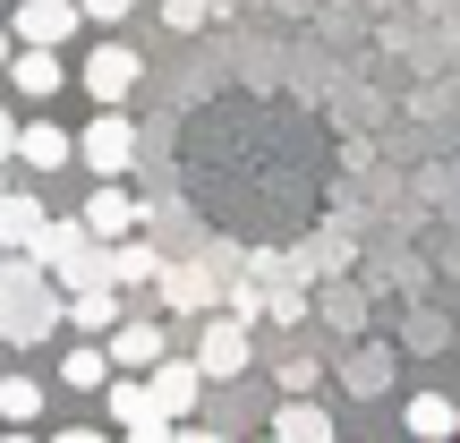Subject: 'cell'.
<instances>
[{"label": "cell", "mask_w": 460, "mask_h": 443, "mask_svg": "<svg viewBox=\"0 0 460 443\" xmlns=\"http://www.w3.org/2000/svg\"><path fill=\"white\" fill-rule=\"evenodd\" d=\"M77 17H85V26H102V34H119L137 17V0H77Z\"/></svg>", "instance_id": "obj_20"}, {"label": "cell", "mask_w": 460, "mask_h": 443, "mask_svg": "<svg viewBox=\"0 0 460 443\" xmlns=\"http://www.w3.org/2000/svg\"><path fill=\"white\" fill-rule=\"evenodd\" d=\"M77 163L94 171V180H128V163H137V120H128V102H94V120L77 128Z\"/></svg>", "instance_id": "obj_2"}, {"label": "cell", "mask_w": 460, "mask_h": 443, "mask_svg": "<svg viewBox=\"0 0 460 443\" xmlns=\"http://www.w3.org/2000/svg\"><path fill=\"white\" fill-rule=\"evenodd\" d=\"M401 427H410L418 443H452L460 435V401L452 393H410L401 401Z\"/></svg>", "instance_id": "obj_12"}, {"label": "cell", "mask_w": 460, "mask_h": 443, "mask_svg": "<svg viewBox=\"0 0 460 443\" xmlns=\"http://www.w3.org/2000/svg\"><path fill=\"white\" fill-rule=\"evenodd\" d=\"M119 315H128V307H119V281H85V290H68V332H94V341H102Z\"/></svg>", "instance_id": "obj_13"}, {"label": "cell", "mask_w": 460, "mask_h": 443, "mask_svg": "<svg viewBox=\"0 0 460 443\" xmlns=\"http://www.w3.org/2000/svg\"><path fill=\"white\" fill-rule=\"evenodd\" d=\"M102 256H111V281H119V290H154V273H163V256H154L137 230H128V239H102Z\"/></svg>", "instance_id": "obj_16"}, {"label": "cell", "mask_w": 460, "mask_h": 443, "mask_svg": "<svg viewBox=\"0 0 460 443\" xmlns=\"http://www.w3.org/2000/svg\"><path fill=\"white\" fill-rule=\"evenodd\" d=\"M9 163H26L34 180H51V171H68L77 163V137L68 128H51V120H17V154Z\"/></svg>", "instance_id": "obj_8"}, {"label": "cell", "mask_w": 460, "mask_h": 443, "mask_svg": "<svg viewBox=\"0 0 460 443\" xmlns=\"http://www.w3.org/2000/svg\"><path fill=\"white\" fill-rule=\"evenodd\" d=\"M146 393H154V410H163V418H180V427H188L197 401H205V367L180 359V350H163V359L146 367Z\"/></svg>", "instance_id": "obj_6"}, {"label": "cell", "mask_w": 460, "mask_h": 443, "mask_svg": "<svg viewBox=\"0 0 460 443\" xmlns=\"http://www.w3.org/2000/svg\"><path fill=\"white\" fill-rule=\"evenodd\" d=\"M68 77H77L94 102H128V94H137V77H146V51H137V43H119V34H102V43L85 51Z\"/></svg>", "instance_id": "obj_5"}, {"label": "cell", "mask_w": 460, "mask_h": 443, "mask_svg": "<svg viewBox=\"0 0 460 443\" xmlns=\"http://www.w3.org/2000/svg\"><path fill=\"white\" fill-rule=\"evenodd\" d=\"M349 384H358V393H376V384H393V350H367V359L349 367Z\"/></svg>", "instance_id": "obj_22"}, {"label": "cell", "mask_w": 460, "mask_h": 443, "mask_svg": "<svg viewBox=\"0 0 460 443\" xmlns=\"http://www.w3.org/2000/svg\"><path fill=\"white\" fill-rule=\"evenodd\" d=\"M51 332H68V290L51 281V264L34 256V247H9V256H0V341L34 350V341H51Z\"/></svg>", "instance_id": "obj_1"}, {"label": "cell", "mask_w": 460, "mask_h": 443, "mask_svg": "<svg viewBox=\"0 0 460 443\" xmlns=\"http://www.w3.org/2000/svg\"><path fill=\"white\" fill-rule=\"evenodd\" d=\"M0 77L17 85V102H34V111H43V102L60 94V85H68V60H60V43H17Z\"/></svg>", "instance_id": "obj_7"}, {"label": "cell", "mask_w": 460, "mask_h": 443, "mask_svg": "<svg viewBox=\"0 0 460 443\" xmlns=\"http://www.w3.org/2000/svg\"><path fill=\"white\" fill-rule=\"evenodd\" d=\"M273 435L281 443H332V410H324V401H307V393H290L273 410Z\"/></svg>", "instance_id": "obj_14"}, {"label": "cell", "mask_w": 460, "mask_h": 443, "mask_svg": "<svg viewBox=\"0 0 460 443\" xmlns=\"http://www.w3.org/2000/svg\"><path fill=\"white\" fill-rule=\"evenodd\" d=\"M9 51H17V34H9V26H0V68H9Z\"/></svg>", "instance_id": "obj_25"}, {"label": "cell", "mask_w": 460, "mask_h": 443, "mask_svg": "<svg viewBox=\"0 0 460 443\" xmlns=\"http://www.w3.org/2000/svg\"><path fill=\"white\" fill-rule=\"evenodd\" d=\"M94 239H128L137 222H146V205L128 197V180H94V197H85V214H77Z\"/></svg>", "instance_id": "obj_10"}, {"label": "cell", "mask_w": 460, "mask_h": 443, "mask_svg": "<svg viewBox=\"0 0 460 443\" xmlns=\"http://www.w3.org/2000/svg\"><path fill=\"white\" fill-rule=\"evenodd\" d=\"M17 154V111H0V163Z\"/></svg>", "instance_id": "obj_24"}, {"label": "cell", "mask_w": 460, "mask_h": 443, "mask_svg": "<svg viewBox=\"0 0 460 443\" xmlns=\"http://www.w3.org/2000/svg\"><path fill=\"white\" fill-rule=\"evenodd\" d=\"M205 17H214V0H163V26L171 34H197Z\"/></svg>", "instance_id": "obj_21"}, {"label": "cell", "mask_w": 460, "mask_h": 443, "mask_svg": "<svg viewBox=\"0 0 460 443\" xmlns=\"http://www.w3.org/2000/svg\"><path fill=\"white\" fill-rule=\"evenodd\" d=\"M102 350H111V367H137V376H146V367L171 350V324H154V315H119V324L102 332Z\"/></svg>", "instance_id": "obj_9"}, {"label": "cell", "mask_w": 460, "mask_h": 443, "mask_svg": "<svg viewBox=\"0 0 460 443\" xmlns=\"http://www.w3.org/2000/svg\"><path fill=\"white\" fill-rule=\"evenodd\" d=\"M154 290H163L171 307H205V298H214V290H205V273H154Z\"/></svg>", "instance_id": "obj_19"}, {"label": "cell", "mask_w": 460, "mask_h": 443, "mask_svg": "<svg viewBox=\"0 0 460 443\" xmlns=\"http://www.w3.org/2000/svg\"><path fill=\"white\" fill-rule=\"evenodd\" d=\"M102 376H111V350H102L94 332H85L77 350H60V384L68 393H102Z\"/></svg>", "instance_id": "obj_18"}, {"label": "cell", "mask_w": 460, "mask_h": 443, "mask_svg": "<svg viewBox=\"0 0 460 443\" xmlns=\"http://www.w3.org/2000/svg\"><path fill=\"white\" fill-rule=\"evenodd\" d=\"M188 359L205 367V384H239V376H247V359H256V324H247V315H205Z\"/></svg>", "instance_id": "obj_4"}, {"label": "cell", "mask_w": 460, "mask_h": 443, "mask_svg": "<svg viewBox=\"0 0 460 443\" xmlns=\"http://www.w3.org/2000/svg\"><path fill=\"white\" fill-rule=\"evenodd\" d=\"M34 427H43V384L0 376V435H34Z\"/></svg>", "instance_id": "obj_15"}, {"label": "cell", "mask_w": 460, "mask_h": 443, "mask_svg": "<svg viewBox=\"0 0 460 443\" xmlns=\"http://www.w3.org/2000/svg\"><path fill=\"white\" fill-rule=\"evenodd\" d=\"M43 197H26V188H0V247H34V230H43Z\"/></svg>", "instance_id": "obj_17"}, {"label": "cell", "mask_w": 460, "mask_h": 443, "mask_svg": "<svg viewBox=\"0 0 460 443\" xmlns=\"http://www.w3.org/2000/svg\"><path fill=\"white\" fill-rule=\"evenodd\" d=\"M102 410H111V427L128 443H171V435H180V418L154 410V393H146L137 367H111V376H102Z\"/></svg>", "instance_id": "obj_3"}, {"label": "cell", "mask_w": 460, "mask_h": 443, "mask_svg": "<svg viewBox=\"0 0 460 443\" xmlns=\"http://www.w3.org/2000/svg\"><path fill=\"white\" fill-rule=\"evenodd\" d=\"M281 393H315V359H290V367H281Z\"/></svg>", "instance_id": "obj_23"}, {"label": "cell", "mask_w": 460, "mask_h": 443, "mask_svg": "<svg viewBox=\"0 0 460 443\" xmlns=\"http://www.w3.org/2000/svg\"><path fill=\"white\" fill-rule=\"evenodd\" d=\"M85 17H77V0H17L9 9V34L17 43H68Z\"/></svg>", "instance_id": "obj_11"}]
</instances>
